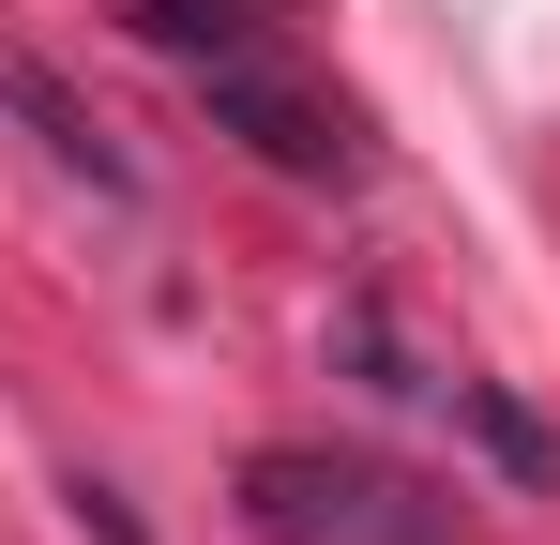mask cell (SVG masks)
I'll use <instances>...</instances> for the list:
<instances>
[{"mask_svg":"<svg viewBox=\"0 0 560 545\" xmlns=\"http://www.w3.org/2000/svg\"><path fill=\"white\" fill-rule=\"evenodd\" d=\"M121 15H137V31H152L167 61H228V46H258V31H243L228 0H121Z\"/></svg>","mask_w":560,"mask_h":545,"instance_id":"cell-4","label":"cell"},{"mask_svg":"<svg viewBox=\"0 0 560 545\" xmlns=\"http://www.w3.org/2000/svg\"><path fill=\"white\" fill-rule=\"evenodd\" d=\"M243 531L258 545H455V500L378 469V454L273 440V454H243Z\"/></svg>","mask_w":560,"mask_h":545,"instance_id":"cell-1","label":"cell"},{"mask_svg":"<svg viewBox=\"0 0 560 545\" xmlns=\"http://www.w3.org/2000/svg\"><path fill=\"white\" fill-rule=\"evenodd\" d=\"M440 394H455L469 425H485V454H500L515 485H560V440H546V425H530V409H515V394H500V379H440Z\"/></svg>","mask_w":560,"mask_h":545,"instance_id":"cell-3","label":"cell"},{"mask_svg":"<svg viewBox=\"0 0 560 545\" xmlns=\"http://www.w3.org/2000/svg\"><path fill=\"white\" fill-rule=\"evenodd\" d=\"M197 91H212V121L258 152V167H288V182H349L364 167V137H349V106H318L303 77H273L258 46H228V61H197Z\"/></svg>","mask_w":560,"mask_h":545,"instance_id":"cell-2","label":"cell"},{"mask_svg":"<svg viewBox=\"0 0 560 545\" xmlns=\"http://www.w3.org/2000/svg\"><path fill=\"white\" fill-rule=\"evenodd\" d=\"M77 531H92V545H137V515H121V485H77Z\"/></svg>","mask_w":560,"mask_h":545,"instance_id":"cell-5","label":"cell"}]
</instances>
